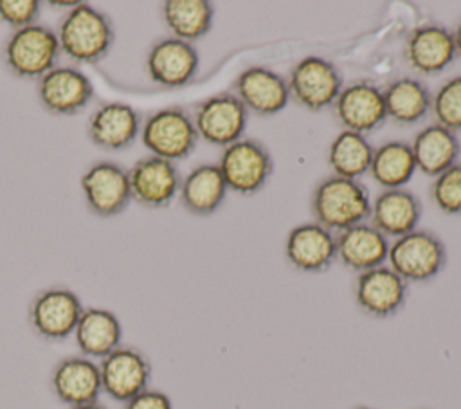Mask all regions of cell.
<instances>
[{
  "label": "cell",
  "mask_w": 461,
  "mask_h": 409,
  "mask_svg": "<svg viewBox=\"0 0 461 409\" xmlns=\"http://www.w3.org/2000/svg\"><path fill=\"white\" fill-rule=\"evenodd\" d=\"M412 155L416 162V169H420L427 177H438L447 168L457 162L461 153L459 139L448 128L432 123L421 128L412 142Z\"/></svg>",
  "instance_id": "cb8c5ba5"
},
{
  "label": "cell",
  "mask_w": 461,
  "mask_h": 409,
  "mask_svg": "<svg viewBox=\"0 0 461 409\" xmlns=\"http://www.w3.org/2000/svg\"><path fill=\"white\" fill-rule=\"evenodd\" d=\"M50 389L61 404L70 407L97 402L103 393L99 364L85 355L61 359L52 368Z\"/></svg>",
  "instance_id": "d6986e66"
},
{
  "label": "cell",
  "mask_w": 461,
  "mask_h": 409,
  "mask_svg": "<svg viewBox=\"0 0 461 409\" xmlns=\"http://www.w3.org/2000/svg\"><path fill=\"white\" fill-rule=\"evenodd\" d=\"M70 409H108V407L101 402H94V404H85V405H77V407H70Z\"/></svg>",
  "instance_id": "8d00e7d4"
},
{
  "label": "cell",
  "mask_w": 461,
  "mask_h": 409,
  "mask_svg": "<svg viewBox=\"0 0 461 409\" xmlns=\"http://www.w3.org/2000/svg\"><path fill=\"white\" fill-rule=\"evenodd\" d=\"M353 295L366 315L387 319L405 304L407 283L391 267L380 265L357 276Z\"/></svg>",
  "instance_id": "7c38bea8"
},
{
  "label": "cell",
  "mask_w": 461,
  "mask_h": 409,
  "mask_svg": "<svg viewBox=\"0 0 461 409\" xmlns=\"http://www.w3.org/2000/svg\"><path fill=\"white\" fill-rule=\"evenodd\" d=\"M38 97L43 108L56 115L83 112L94 97L90 77L76 67H54L38 81Z\"/></svg>",
  "instance_id": "9a60e30c"
},
{
  "label": "cell",
  "mask_w": 461,
  "mask_h": 409,
  "mask_svg": "<svg viewBox=\"0 0 461 409\" xmlns=\"http://www.w3.org/2000/svg\"><path fill=\"white\" fill-rule=\"evenodd\" d=\"M198 139L193 115L182 106H166L153 112L146 117L140 130L144 148L169 162L189 157Z\"/></svg>",
  "instance_id": "3957f363"
},
{
  "label": "cell",
  "mask_w": 461,
  "mask_h": 409,
  "mask_svg": "<svg viewBox=\"0 0 461 409\" xmlns=\"http://www.w3.org/2000/svg\"><path fill=\"white\" fill-rule=\"evenodd\" d=\"M454 34V43H456V52H457V56H461V22L457 23V27H456V31L452 32Z\"/></svg>",
  "instance_id": "e575fe53"
},
{
  "label": "cell",
  "mask_w": 461,
  "mask_h": 409,
  "mask_svg": "<svg viewBox=\"0 0 461 409\" xmlns=\"http://www.w3.org/2000/svg\"><path fill=\"white\" fill-rule=\"evenodd\" d=\"M61 54L58 34L40 23L14 31L4 49V59L7 68L25 79L45 76L56 67Z\"/></svg>",
  "instance_id": "5b68a950"
},
{
  "label": "cell",
  "mask_w": 461,
  "mask_h": 409,
  "mask_svg": "<svg viewBox=\"0 0 461 409\" xmlns=\"http://www.w3.org/2000/svg\"><path fill=\"white\" fill-rule=\"evenodd\" d=\"M333 112L344 130L360 135L369 133L387 119L384 90L366 79L355 81L340 90Z\"/></svg>",
  "instance_id": "5bb4252c"
},
{
  "label": "cell",
  "mask_w": 461,
  "mask_h": 409,
  "mask_svg": "<svg viewBox=\"0 0 461 409\" xmlns=\"http://www.w3.org/2000/svg\"><path fill=\"white\" fill-rule=\"evenodd\" d=\"M385 114L396 124H416L430 110L432 94L414 77H398L384 88Z\"/></svg>",
  "instance_id": "4316f807"
},
{
  "label": "cell",
  "mask_w": 461,
  "mask_h": 409,
  "mask_svg": "<svg viewBox=\"0 0 461 409\" xmlns=\"http://www.w3.org/2000/svg\"><path fill=\"white\" fill-rule=\"evenodd\" d=\"M430 198L445 214H461V162L452 164L434 177L430 184Z\"/></svg>",
  "instance_id": "1f68e13d"
},
{
  "label": "cell",
  "mask_w": 461,
  "mask_h": 409,
  "mask_svg": "<svg viewBox=\"0 0 461 409\" xmlns=\"http://www.w3.org/2000/svg\"><path fill=\"white\" fill-rule=\"evenodd\" d=\"M369 218L384 236L400 238L416 229L421 218V202L403 187L385 189L371 204Z\"/></svg>",
  "instance_id": "603a6c76"
},
{
  "label": "cell",
  "mask_w": 461,
  "mask_h": 409,
  "mask_svg": "<svg viewBox=\"0 0 461 409\" xmlns=\"http://www.w3.org/2000/svg\"><path fill=\"white\" fill-rule=\"evenodd\" d=\"M389 267L405 283H423L436 277L447 263V249L439 236L414 229L389 245Z\"/></svg>",
  "instance_id": "277c9868"
},
{
  "label": "cell",
  "mask_w": 461,
  "mask_h": 409,
  "mask_svg": "<svg viewBox=\"0 0 461 409\" xmlns=\"http://www.w3.org/2000/svg\"><path fill=\"white\" fill-rule=\"evenodd\" d=\"M40 7L38 0H0V20L18 31L36 22Z\"/></svg>",
  "instance_id": "d6a6232c"
},
{
  "label": "cell",
  "mask_w": 461,
  "mask_h": 409,
  "mask_svg": "<svg viewBox=\"0 0 461 409\" xmlns=\"http://www.w3.org/2000/svg\"><path fill=\"white\" fill-rule=\"evenodd\" d=\"M227 191L218 164H200L182 178L178 193L182 205L191 214L207 216L223 204Z\"/></svg>",
  "instance_id": "484cf974"
},
{
  "label": "cell",
  "mask_w": 461,
  "mask_h": 409,
  "mask_svg": "<svg viewBox=\"0 0 461 409\" xmlns=\"http://www.w3.org/2000/svg\"><path fill=\"white\" fill-rule=\"evenodd\" d=\"M122 409H173V402L164 391L148 387L128 400Z\"/></svg>",
  "instance_id": "836d02e7"
},
{
  "label": "cell",
  "mask_w": 461,
  "mask_h": 409,
  "mask_svg": "<svg viewBox=\"0 0 461 409\" xmlns=\"http://www.w3.org/2000/svg\"><path fill=\"white\" fill-rule=\"evenodd\" d=\"M212 18L214 7L207 0H167L162 4V20L173 38L189 43L211 31Z\"/></svg>",
  "instance_id": "83f0119b"
},
{
  "label": "cell",
  "mask_w": 461,
  "mask_h": 409,
  "mask_svg": "<svg viewBox=\"0 0 461 409\" xmlns=\"http://www.w3.org/2000/svg\"><path fill=\"white\" fill-rule=\"evenodd\" d=\"M232 90L249 112L265 117L279 114L290 101L286 79L263 65H252L241 70L232 83Z\"/></svg>",
  "instance_id": "2e32d148"
},
{
  "label": "cell",
  "mask_w": 461,
  "mask_h": 409,
  "mask_svg": "<svg viewBox=\"0 0 461 409\" xmlns=\"http://www.w3.org/2000/svg\"><path fill=\"white\" fill-rule=\"evenodd\" d=\"M131 200L149 209L167 207L180 191V173L166 159L148 155L139 159L128 171Z\"/></svg>",
  "instance_id": "4fadbf2b"
},
{
  "label": "cell",
  "mask_w": 461,
  "mask_h": 409,
  "mask_svg": "<svg viewBox=\"0 0 461 409\" xmlns=\"http://www.w3.org/2000/svg\"><path fill=\"white\" fill-rule=\"evenodd\" d=\"M373 151L375 148L364 135L342 130L330 144L328 164L333 175L358 180V177L369 171Z\"/></svg>",
  "instance_id": "f546056e"
},
{
  "label": "cell",
  "mask_w": 461,
  "mask_h": 409,
  "mask_svg": "<svg viewBox=\"0 0 461 409\" xmlns=\"http://www.w3.org/2000/svg\"><path fill=\"white\" fill-rule=\"evenodd\" d=\"M430 110L436 123L450 132H461V74L439 85L432 95Z\"/></svg>",
  "instance_id": "4dcf8cb0"
},
{
  "label": "cell",
  "mask_w": 461,
  "mask_h": 409,
  "mask_svg": "<svg viewBox=\"0 0 461 409\" xmlns=\"http://www.w3.org/2000/svg\"><path fill=\"white\" fill-rule=\"evenodd\" d=\"M310 207L315 222L328 231L342 232L371 214L367 187L353 178L330 175L313 187Z\"/></svg>",
  "instance_id": "6da1fadb"
},
{
  "label": "cell",
  "mask_w": 461,
  "mask_h": 409,
  "mask_svg": "<svg viewBox=\"0 0 461 409\" xmlns=\"http://www.w3.org/2000/svg\"><path fill=\"white\" fill-rule=\"evenodd\" d=\"M288 263L301 272H322L337 259L335 234L317 222L299 223L290 229L285 243Z\"/></svg>",
  "instance_id": "ffe728a7"
},
{
  "label": "cell",
  "mask_w": 461,
  "mask_h": 409,
  "mask_svg": "<svg viewBox=\"0 0 461 409\" xmlns=\"http://www.w3.org/2000/svg\"><path fill=\"white\" fill-rule=\"evenodd\" d=\"M81 314L77 294L63 286L38 292L29 304V323L36 335L47 341H65L72 335Z\"/></svg>",
  "instance_id": "9c48e42d"
},
{
  "label": "cell",
  "mask_w": 461,
  "mask_h": 409,
  "mask_svg": "<svg viewBox=\"0 0 461 409\" xmlns=\"http://www.w3.org/2000/svg\"><path fill=\"white\" fill-rule=\"evenodd\" d=\"M416 162L411 142L387 141L375 148L369 175L385 189L403 187L414 175Z\"/></svg>",
  "instance_id": "f1b7e54d"
},
{
  "label": "cell",
  "mask_w": 461,
  "mask_h": 409,
  "mask_svg": "<svg viewBox=\"0 0 461 409\" xmlns=\"http://www.w3.org/2000/svg\"><path fill=\"white\" fill-rule=\"evenodd\" d=\"M86 132L90 141L103 150H124L140 132V115L126 103H106L90 115Z\"/></svg>",
  "instance_id": "44dd1931"
},
{
  "label": "cell",
  "mask_w": 461,
  "mask_h": 409,
  "mask_svg": "<svg viewBox=\"0 0 461 409\" xmlns=\"http://www.w3.org/2000/svg\"><path fill=\"white\" fill-rule=\"evenodd\" d=\"M52 7H68V9H74L79 2L76 0H68V2H63V0H58V2H49Z\"/></svg>",
  "instance_id": "d590c367"
},
{
  "label": "cell",
  "mask_w": 461,
  "mask_h": 409,
  "mask_svg": "<svg viewBox=\"0 0 461 409\" xmlns=\"http://www.w3.org/2000/svg\"><path fill=\"white\" fill-rule=\"evenodd\" d=\"M353 409H375V407H367V405H358V407H353Z\"/></svg>",
  "instance_id": "74e56055"
},
{
  "label": "cell",
  "mask_w": 461,
  "mask_h": 409,
  "mask_svg": "<svg viewBox=\"0 0 461 409\" xmlns=\"http://www.w3.org/2000/svg\"><path fill=\"white\" fill-rule=\"evenodd\" d=\"M193 123L200 139L225 148L243 137L249 110L232 92H220L196 105Z\"/></svg>",
  "instance_id": "ba28073f"
},
{
  "label": "cell",
  "mask_w": 461,
  "mask_h": 409,
  "mask_svg": "<svg viewBox=\"0 0 461 409\" xmlns=\"http://www.w3.org/2000/svg\"><path fill=\"white\" fill-rule=\"evenodd\" d=\"M88 209L97 216H115L131 200L128 171L115 162H95L79 178Z\"/></svg>",
  "instance_id": "8fae6325"
},
{
  "label": "cell",
  "mask_w": 461,
  "mask_h": 409,
  "mask_svg": "<svg viewBox=\"0 0 461 409\" xmlns=\"http://www.w3.org/2000/svg\"><path fill=\"white\" fill-rule=\"evenodd\" d=\"M122 328L117 315L106 308L88 306L74 330V339L79 351L88 359H104L121 346Z\"/></svg>",
  "instance_id": "d4e9b609"
},
{
  "label": "cell",
  "mask_w": 461,
  "mask_h": 409,
  "mask_svg": "<svg viewBox=\"0 0 461 409\" xmlns=\"http://www.w3.org/2000/svg\"><path fill=\"white\" fill-rule=\"evenodd\" d=\"M286 83L290 97L310 112H321L326 106H333L344 88L339 68L321 56H306L297 61L292 67Z\"/></svg>",
  "instance_id": "52a82bcc"
},
{
  "label": "cell",
  "mask_w": 461,
  "mask_h": 409,
  "mask_svg": "<svg viewBox=\"0 0 461 409\" xmlns=\"http://www.w3.org/2000/svg\"><path fill=\"white\" fill-rule=\"evenodd\" d=\"M403 56L412 70L425 76L439 74L457 58L454 34L439 23L418 25L405 40Z\"/></svg>",
  "instance_id": "ac0fdd59"
},
{
  "label": "cell",
  "mask_w": 461,
  "mask_h": 409,
  "mask_svg": "<svg viewBox=\"0 0 461 409\" xmlns=\"http://www.w3.org/2000/svg\"><path fill=\"white\" fill-rule=\"evenodd\" d=\"M200 58L193 43L178 38H162L146 56V70L153 83L166 88L187 85L198 72Z\"/></svg>",
  "instance_id": "e0dca14e"
},
{
  "label": "cell",
  "mask_w": 461,
  "mask_h": 409,
  "mask_svg": "<svg viewBox=\"0 0 461 409\" xmlns=\"http://www.w3.org/2000/svg\"><path fill=\"white\" fill-rule=\"evenodd\" d=\"M337 259L355 270L366 272L384 265L389 254V241L373 223H357L335 236Z\"/></svg>",
  "instance_id": "7402d4cb"
},
{
  "label": "cell",
  "mask_w": 461,
  "mask_h": 409,
  "mask_svg": "<svg viewBox=\"0 0 461 409\" xmlns=\"http://www.w3.org/2000/svg\"><path fill=\"white\" fill-rule=\"evenodd\" d=\"M59 49L77 63L101 61L115 41L110 18L86 2L70 9L58 29Z\"/></svg>",
  "instance_id": "7a4b0ae2"
},
{
  "label": "cell",
  "mask_w": 461,
  "mask_h": 409,
  "mask_svg": "<svg viewBox=\"0 0 461 409\" xmlns=\"http://www.w3.org/2000/svg\"><path fill=\"white\" fill-rule=\"evenodd\" d=\"M103 393L112 400L126 404L144 389L151 378L149 359L133 346H119L99 364Z\"/></svg>",
  "instance_id": "30bf717a"
},
{
  "label": "cell",
  "mask_w": 461,
  "mask_h": 409,
  "mask_svg": "<svg viewBox=\"0 0 461 409\" xmlns=\"http://www.w3.org/2000/svg\"><path fill=\"white\" fill-rule=\"evenodd\" d=\"M218 168L227 189L240 195H254L267 186L274 171V160L261 141L241 137L223 148Z\"/></svg>",
  "instance_id": "8992f818"
}]
</instances>
